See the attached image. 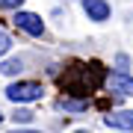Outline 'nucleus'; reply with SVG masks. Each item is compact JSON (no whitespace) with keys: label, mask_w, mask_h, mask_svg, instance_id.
<instances>
[{"label":"nucleus","mask_w":133,"mask_h":133,"mask_svg":"<svg viewBox=\"0 0 133 133\" xmlns=\"http://www.w3.org/2000/svg\"><path fill=\"white\" fill-rule=\"evenodd\" d=\"M44 95V89H42V83H36V80H18V83H12L9 89H6V98L12 101V104H30V101H38Z\"/></svg>","instance_id":"nucleus-1"},{"label":"nucleus","mask_w":133,"mask_h":133,"mask_svg":"<svg viewBox=\"0 0 133 133\" xmlns=\"http://www.w3.org/2000/svg\"><path fill=\"white\" fill-rule=\"evenodd\" d=\"M89 107V101H74V98H59V109L65 112H83Z\"/></svg>","instance_id":"nucleus-6"},{"label":"nucleus","mask_w":133,"mask_h":133,"mask_svg":"<svg viewBox=\"0 0 133 133\" xmlns=\"http://www.w3.org/2000/svg\"><path fill=\"white\" fill-rule=\"evenodd\" d=\"M74 133H89V130H74Z\"/></svg>","instance_id":"nucleus-12"},{"label":"nucleus","mask_w":133,"mask_h":133,"mask_svg":"<svg viewBox=\"0 0 133 133\" xmlns=\"http://www.w3.org/2000/svg\"><path fill=\"white\" fill-rule=\"evenodd\" d=\"M107 86H109L112 92H118V95H124V98H130V95H133V77H127L124 71H115V74H109Z\"/></svg>","instance_id":"nucleus-3"},{"label":"nucleus","mask_w":133,"mask_h":133,"mask_svg":"<svg viewBox=\"0 0 133 133\" xmlns=\"http://www.w3.org/2000/svg\"><path fill=\"white\" fill-rule=\"evenodd\" d=\"M0 121H3V112H0Z\"/></svg>","instance_id":"nucleus-13"},{"label":"nucleus","mask_w":133,"mask_h":133,"mask_svg":"<svg viewBox=\"0 0 133 133\" xmlns=\"http://www.w3.org/2000/svg\"><path fill=\"white\" fill-rule=\"evenodd\" d=\"M83 12L89 21H107L109 18V3L107 0H83Z\"/></svg>","instance_id":"nucleus-4"},{"label":"nucleus","mask_w":133,"mask_h":133,"mask_svg":"<svg viewBox=\"0 0 133 133\" xmlns=\"http://www.w3.org/2000/svg\"><path fill=\"white\" fill-rule=\"evenodd\" d=\"M15 24L24 30V33H30V36H42V33H44V21L38 18V15H33V12H21V9H18Z\"/></svg>","instance_id":"nucleus-2"},{"label":"nucleus","mask_w":133,"mask_h":133,"mask_svg":"<svg viewBox=\"0 0 133 133\" xmlns=\"http://www.w3.org/2000/svg\"><path fill=\"white\" fill-rule=\"evenodd\" d=\"M21 68H24V62H21V59H6L3 65H0V71L12 77V74H21Z\"/></svg>","instance_id":"nucleus-7"},{"label":"nucleus","mask_w":133,"mask_h":133,"mask_svg":"<svg viewBox=\"0 0 133 133\" xmlns=\"http://www.w3.org/2000/svg\"><path fill=\"white\" fill-rule=\"evenodd\" d=\"M107 127H115V130H130L133 133V109H124V112H109L104 118Z\"/></svg>","instance_id":"nucleus-5"},{"label":"nucleus","mask_w":133,"mask_h":133,"mask_svg":"<svg viewBox=\"0 0 133 133\" xmlns=\"http://www.w3.org/2000/svg\"><path fill=\"white\" fill-rule=\"evenodd\" d=\"M9 48H12V38H9V36H6V33H3V30H0V56H3V53H6V50H9Z\"/></svg>","instance_id":"nucleus-9"},{"label":"nucleus","mask_w":133,"mask_h":133,"mask_svg":"<svg viewBox=\"0 0 133 133\" xmlns=\"http://www.w3.org/2000/svg\"><path fill=\"white\" fill-rule=\"evenodd\" d=\"M12 133H38V130H12Z\"/></svg>","instance_id":"nucleus-11"},{"label":"nucleus","mask_w":133,"mask_h":133,"mask_svg":"<svg viewBox=\"0 0 133 133\" xmlns=\"http://www.w3.org/2000/svg\"><path fill=\"white\" fill-rule=\"evenodd\" d=\"M24 0H0V9H21Z\"/></svg>","instance_id":"nucleus-10"},{"label":"nucleus","mask_w":133,"mask_h":133,"mask_svg":"<svg viewBox=\"0 0 133 133\" xmlns=\"http://www.w3.org/2000/svg\"><path fill=\"white\" fill-rule=\"evenodd\" d=\"M12 118H15V121H21V124H27V121H33V112H30V109H18Z\"/></svg>","instance_id":"nucleus-8"}]
</instances>
